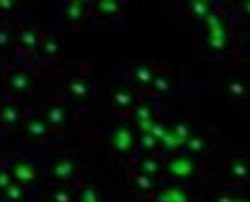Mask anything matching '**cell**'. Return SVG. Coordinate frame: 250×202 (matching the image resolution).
Returning a JSON list of instances; mask_svg holds the SVG:
<instances>
[{
	"label": "cell",
	"instance_id": "cell-19",
	"mask_svg": "<svg viewBox=\"0 0 250 202\" xmlns=\"http://www.w3.org/2000/svg\"><path fill=\"white\" fill-rule=\"evenodd\" d=\"M140 170H142V174L147 177H153V176H161V174H164V164L161 162V160H157V158H143L142 160V164H140Z\"/></svg>",
	"mask_w": 250,
	"mask_h": 202
},
{
	"label": "cell",
	"instance_id": "cell-22",
	"mask_svg": "<svg viewBox=\"0 0 250 202\" xmlns=\"http://www.w3.org/2000/svg\"><path fill=\"white\" fill-rule=\"evenodd\" d=\"M189 12H191L193 16H197L199 19H206V17L210 16V4H206V2H199V0L189 2Z\"/></svg>",
	"mask_w": 250,
	"mask_h": 202
},
{
	"label": "cell",
	"instance_id": "cell-18",
	"mask_svg": "<svg viewBox=\"0 0 250 202\" xmlns=\"http://www.w3.org/2000/svg\"><path fill=\"white\" fill-rule=\"evenodd\" d=\"M96 12L105 16V17H117L121 12H123V4L121 2H115V0H103V2H96L94 4Z\"/></svg>",
	"mask_w": 250,
	"mask_h": 202
},
{
	"label": "cell",
	"instance_id": "cell-24",
	"mask_svg": "<svg viewBox=\"0 0 250 202\" xmlns=\"http://www.w3.org/2000/svg\"><path fill=\"white\" fill-rule=\"evenodd\" d=\"M12 42H14V34L8 29H0V48L6 50L12 46Z\"/></svg>",
	"mask_w": 250,
	"mask_h": 202
},
{
	"label": "cell",
	"instance_id": "cell-26",
	"mask_svg": "<svg viewBox=\"0 0 250 202\" xmlns=\"http://www.w3.org/2000/svg\"><path fill=\"white\" fill-rule=\"evenodd\" d=\"M12 172H8V170H0V189H8L10 185H12Z\"/></svg>",
	"mask_w": 250,
	"mask_h": 202
},
{
	"label": "cell",
	"instance_id": "cell-28",
	"mask_svg": "<svg viewBox=\"0 0 250 202\" xmlns=\"http://www.w3.org/2000/svg\"><path fill=\"white\" fill-rule=\"evenodd\" d=\"M82 202H96V195H94V191L90 187H86L82 191Z\"/></svg>",
	"mask_w": 250,
	"mask_h": 202
},
{
	"label": "cell",
	"instance_id": "cell-6",
	"mask_svg": "<svg viewBox=\"0 0 250 202\" xmlns=\"http://www.w3.org/2000/svg\"><path fill=\"white\" fill-rule=\"evenodd\" d=\"M25 134L35 139H44L52 134V128L48 126L42 115H33L25 120Z\"/></svg>",
	"mask_w": 250,
	"mask_h": 202
},
{
	"label": "cell",
	"instance_id": "cell-9",
	"mask_svg": "<svg viewBox=\"0 0 250 202\" xmlns=\"http://www.w3.org/2000/svg\"><path fill=\"white\" fill-rule=\"evenodd\" d=\"M86 14H88L86 4H84V2H78V0L67 2V4H65V10H63V17H65V21L71 27L82 25L84 19H86Z\"/></svg>",
	"mask_w": 250,
	"mask_h": 202
},
{
	"label": "cell",
	"instance_id": "cell-27",
	"mask_svg": "<svg viewBox=\"0 0 250 202\" xmlns=\"http://www.w3.org/2000/svg\"><path fill=\"white\" fill-rule=\"evenodd\" d=\"M136 183H138L140 187H143V189H151V187H153V181H151V177L143 176V174L136 176Z\"/></svg>",
	"mask_w": 250,
	"mask_h": 202
},
{
	"label": "cell",
	"instance_id": "cell-15",
	"mask_svg": "<svg viewBox=\"0 0 250 202\" xmlns=\"http://www.w3.org/2000/svg\"><path fill=\"white\" fill-rule=\"evenodd\" d=\"M151 88H153V92H157V94H166V92H170V90H172V76H170V71H157V69H155Z\"/></svg>",
	"mask_w": 250,
	"mask_h": 202
},
{
	"label": "cell",
	"instance_id": "cell-8",
	"mask_svg": "<svg viewBox=\"0 0 250 202\" xmlns=\"http://www.w3.org/2000/svg\"><path fill=\"white\" fill-rule=\"evenodd\" d=\"M136 103V96L130 88H115L111 92V105L119 111H134Z\"/></svg>",
	"mask_w": 250,
	"mask_h": 202
},
{
	"label": "cell",
	"instance_id": "cell-21",
	"mask_svg": "<svg viewBox=\"0 0 250 202\" xmlns=\"http://www.w3.org/2000/svg\"><path fill=\"white\" fill-rule=\"evenodd\" d=\"M136 145H140V149H143V151H155V149H159V139H155L151 134H142L138 139H136Z\"/></svg>",
	"mask_w": 250,
	"mask_h": 202
},
{
	"label": "cell",
	"instance_id": "cell-25",
	"mask_svg": "<svg viewBox=\"0 0 250 202\" xmlns=\"http://www.w3.org/2000/svg\"><path fill=\"white\" fill-rule=\"evenodd\" d=\"M18 10V2L12 0H0V12L2 14H14Z\"/></svg>",
	"mask_w": 250,
	"mask_h": 202
},
{
	"label": "cell",
	"instance_id": "cell-29",
	"mask_svg": "<svg viewBox=\"0 0 250 202\" xmlns=\"http://www.w3.org/2000/svg\"><path fill=\"white\" fill-rule=\"evenodd\" d=\"M243 8H245V14L250 16V2H245V4H243Z\"/></svg>",
	"mask_w": 250,
	"mask_h": 202
},
{
	"label": "cell",
	"instance_id": "cell-13",
	"mask_svg": "<svg viewBox=\"0 0 250 202\" xmlns=\"http://www.w3.org/2000/svg\"><path fill=\"white\" fill-rule=\"evenodd\" d=\"M23 117V109L19 103H14V101H8L0 107V122L8 124V126H14L21 120Z\"/></svg>",
	"mask_w": 250,
	"mask_h": 202
},
{
	"label": "cell",
	"instance_id": "cell-4",
	"mask_svg": "<svg viewBox=\"0 0 250 202\" xmlns=\"http://www.w3.org/2000/svg\"><path fill=\"white\" fill-rule=\"evenodd\" d=\"M6 84L16 94H29L35 86V78L27 71H12L6 76Z\"/></svg>",
	"mask_w": 250,
	"mask_h": 202
},
{
	"label": "cell",
	"instance_id": "cell-10",
	"mask_svg": "<svg viewBox=\"0 0 250 202\" xmlns=\"http://www.w3.org/2000/svg\"><path fill=\"white\" fill-rule=\"evenodd\" d=\"M153 75H155V65L151 63H138L132 71V80L138 88H151L153 82Z\"/></svg>",
	"mask_w": 250,
	"mask_h": 202
},
{
	"label": "cell",
	"instance_id": "cell-5",
	"mask_svg": "<svg viewBox=\"0 0 250 202\" xmlns=\"http://www.w3.org/2000/svg\"><path fill=\"white\" fill-rule=\"evenodd\" d=\"M195 170V160L187 154H179V156H174L168 166H164V172H170L174 177H187L193 174Z\"/></svg>",
	"mask_w": 250,
	"mask_h": 202
},
{
	"label": "cell",
	"instance_id": "cell-1",
	"mask_svg": "<svg viewBox=\"0 0 250 202\" xmlns=\"http://www.w3.org/2000/svg\"><path fill=\"white\" fill-rule=\"evenodd\" d=\"M111 147L115 152H121V154H130L136 147V135H134V130L126 124H119V126L113 128L111 132Z\"/></svg>",
	"mask_w": 250,
	"mask_h": 202
},
{
	"label": "cell",
	"instance_id": "cell-14",
	"mask_svg": "<svg viewBox=\"0 0 250 202\" xmlns=\"http://www.w3.org/2000/svg\"><path fill=\"white\" fill-rule=\"evenodd\" d=\"M40 50H42V53H44L48 59H55V57H59V53H61V40H59V36H57V34H54V33H46V34H42Z\"/></svg>",
	"mask_w": 250,
	"mask_h": 202
},
{
	"label": "cell",
	"instance_id": "cell-20",
	"mask_svg": "<svg viewBox=\"0 0 250 202\" xmlns=\"http://www.w3.org/2000/svg\"><path fill=\"white\" fill-rule=\"evenodd\" d=\"M134 117L138 122H147V120H153V107L147 105V103H136L134 107Z\"/></svg>",
	"mask_w": 250,
	"mask_h": 202
},
{
	"label": "cell",
	"instance_id": "cell-11",
	"mask_svg": "<svg viewBox=\"0 0 250 202\" xmlns=\"http://www.w3.org/2000/svg\"><path fill=\"white\" fill-rule=\"evenodd\" d=\"M67 92L75 100H86L90 96V82L82 75H75L67 80Z\"/></svg>",
	"mask_w": 250,
	"mask_h": 202
},
{
	"label": "cell",
	"instance_id": "cell-23",
	"mask_svg": "<svg viewBox=\"0 0 250 202\" xmlns=\"http://www.w3.org/2000/svg\"><path fill=\"white\" fill-rule=\"evenodd\" d=\"M185 149L189 152H200L204 149V139L200 137V135H189L187 137V141H185Z\"/></svg>",
	"mask_w": 250,
	"mask_h": 202
},
{
	"label": "cell",
	"instance_id": "cell-17",
	"mask_svg": "<svg viewBox=\"0 0 250 202\" xmlns=\"http://www.w3.org/2000/svg\"><path fill=\"white\" fill-rule=\"evenodd\" d=\"M229 174L235 176V179H245V176L249 174V160L243 154L233 156L229 162Z\"/></svg>",
	"mask_w": 250,
	"mask_h": 202
},
{
	"label": "cell",
	"instance_id": "cell-3",
	"mask_svg": "<svg viewBox=\"0 0 250 202\" xmlns=\"http://www.w3.org/2000/svg\"><path fill=\"white\" fill-rule=\"evenodd\" d=\"M14 42L25 51H33L40 48L42 42V33L35 27H21L14 33Z\"/></svg>",
	"mask_w": 250,
	"mask_h": 202
},
{
	"label": "cell",
	"instance_id": "cell-7",
	"mask_svg": "<svg viewBox=\"0 0 250 202\" xmlns=\"http://www.w3.org/2000/svg\"><path fill=\"white\" fill-rule=\"evenodd\" d=\"M44 120L48 122V126L54 128H63L67 122V109L61 105V103H48L46 109H44Z\"/></svg>",
	"mask_w": 250,
	"mask_h": 202
},
{
	"label": "cell",
	"instance_id": "cell-12",
	"mask_svg": "<svg viewBox=\"0 0 250 202\" xmlns=\"http://www.w3.org/2000/svg\"><path fill=\"white\" fill-rule=\"evenodd\" d=\"M12 177L18 179L19 183H33L35 177H36L35 164L31 160H18L12 168Z\"/></svg>",
	"mask_w": 250,
	"mask_h": 202
},
{
	"label": "cell",
	"instance_id": "cell-16",
	"mask_svg": "<svg viewBox=\"0 0 250 202\" xmlns=\"http://www.w3.org/2000/svg\"><path fill=\"white\" fill-rule=\"evenodd\" d=\"M247 92H249L247 84H245L243 80H239V78H233V80H229V82L225 84V94L235 101L245 100V98H247Z\"/></svg>",
	"mask_w": 250,
	"mask_h": 202
},
{
	"label": "cell",
	"instance_id": "cell-2",
	"mask_svg": "<svg viewBox=\"0 0 250 202\" xmlns=\"http://www.w3.org/2000/svg\"><path fill=\"white\" fill-rule=\"evenodd\" d=\"M78 172V164L73 156L69 154H61L57 158H54L50 166V176L57 181H67V179H73Z\"/></svg>",
	"mask_w": 250,
	"mask_h": 202
}]
</instances>
